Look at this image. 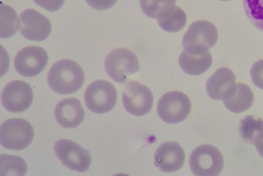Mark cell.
Here are the masks:
<instances>
[{"label":"cell","mask_w":263,"mask_h":176,"mask_svg":"<svg viewBox=\"0 0 263 176\" xmlns=\"http://www.w3.org/2000/svg\"><path fill=\"white\" fill-rule=\"evenodd\" d=\"M85 81V73L79 64L63 59L51 67L47 75L49 88L57 94L66 95L79 91Z\"/></svg>","instance_id":"6da1fadb"},{"label":"cell","mask_w":263,"mask_h":176,"mask_svg":"<svg viewBox=\"0 0 263 176\" xmlns=\"http://www.w3.org/2000/svg\"><path fill=\"white\" fill-rule=\"evenodd\" d=\"M34 130L25 119H10L0 126V145L11 150H23L31 145Z\"/></svg>","instance_id":"7a4b0ae2"},{"label":"cell","mask_w":263,"mask_h":176,"mask_svg":"<svg viewBox=\"0 0 263 176\" xmlns=\"http://www.w3.org/2000/svg\"><path fill=\"white\" fill-rule=\"evenodd\" d=\"M219 38L217 28L207 20L193 23L183 35V50L191 53H205L215 46Z\"/></svg>","instance_id":"3957f363"},{"label":"cell","mask_w":263,"mask_h":176,"mask_svg":"<svg viewBox=\"0 0 263 176\" xmlns=\"http://www.w3.org/2000/svg\"><path fill=\"white\" fill-rule=\"evenodd\" d=\"M105 68L110 79L115 83L123 84L130 74L139 72L140 63L133 51L128 48H117L106 56Z\"/></svg>","instance_id":"277c9868"},{"label":"cell","mask_w":263,"mask_h":176,"mask_svg":"<svg viewBox=\"0 0 263 176\" xmlns=\"http://www.w3.org/2000/svg\"><path fill=\"white\" fill-rule=\"evenodd\" d=\"M224 160L221 151L211 145H202L192 151L189 167L194 175L214 176L221 174Z\"/></svg>","instance_id":"5b68a950"},{"label":"cell","mask_w":263,"mask_h":176,"mask_svg":"<svg viewBox=\"0 0 263 176\" xmlns=\"http://www.w3.org/2000/svg\"><path fill=\"white\" fill-rule=\"evenodd\" d=\"M192 109L191 100L187 94L172 91L160 97L158 104V115L167 124H179L188 118Z\"/></svg>","instance_id":"8992f818"},{"label":"cell","mask_w":263,"mask_h":176,"mask_svg":"<svg viewBox=\"0 0 263 176\" xmlns=\"http://www.w3.org/2000/svg\"><path fill=\"white\" fill-rule=\"evenodd\" d=\"M118 93L109 81L98 80L90 84L85 92V104L90 112L108 113L117 104Z\"/></svg>","instance_id":"52a82bcc"},{"label":"cell","mask_w":263,"mask_h":176,"mask_svg":"<svg viewBox=\"0 0 263 176\" xmlns=\"http://www.w3.org/2000/svg\"><path fill=\"white\" fill-rule=\"evenodd\" d=\"M54 151L65 167L78 173L87 171L92 163V155L89 151L71 140H58L54 145Z\"/></svg>","instance_id":"ba28073f"},{"label":"cell","mask_w":263,"mask_h":176,"mask_svg":"<svg viewBox=\"0 0 263 176\" xmlns=\"http://www.w3.org/2000/svg\"><path fill=\"white\" fill-rule=\"evenodd\" d=\"M154 95L145 85L138 81H127L125 91L122 94L123 107L134 116L147 115L153 107Z\"/></svg>","instance_id":"9c48e42d"},{"label":"cell","mask_w":263,"mask_h":176,"mask_svg":"<svg viewBox=\"0 0 263 176\" xmlns=\"http://www.w3.org/2000/svg\"><path fill=\"white\" fill-rule=\"evenodd\" d=\"M33 101L32 87L25 81L13 80L4 87L2 104L10 113H23L31 107Z\"/></svg>","instance_id":"30bf717a"},{"label":"cell","mask_w":263,"mask_h":176,"mask_svg":"<svg viewBox=\"0 0 263 176\" xmlns=\"http://www.w3.org/2000/svg\"><path fill=\"white\" fill-rule=\"evenodd\" d=\"M47 63V52L43 47L28 46L20 50L15 55L14 68L20 75L33 77L44 71Z\"/></svg>","instance_id":"8fae6325"},{"label":"cell","mask_w":263,"mask_h":176,"mask_svg":"<svg viewBox=\"0 0 263 176\" xmlns=\"http://www.w3.org/2000/svg\"><path fill=\"white\" fill-rule=\"evenodd\" d=\"M20 33L31 42H44L52 31V25L46 15L40 12L28 9L20 14Z\"/></svg>","instance_id":"7c38bea8"},{"label":"cell","mask_w":263,"mask_h":176,"mask_svg":"<svg viewBox=\"0 0 263 176\" xmlns=\"http://www.w3.org/2000/svg\"><path fill=\"white\" fill-rule=\"evenodd\" d=\"M236 85V76L232 69L221 67L207 80L205 91L212 99L224 101L233 95Z\"/></svg>","instance_id":"4fadbf2b"},{"label":"cell","mask_w":263,"mask_h":176,"mask_svg":"<svg viewBox=\"0 0 263 176\" xmlns=\"http://www.w3.org/2000/svg\"><path fill=\"white\" fill-rule=\"evenodd\" d=\"M186 154L178 142H164L154 154V165L163 173H174L184 165Z\"/></svg>","instance_id":"5bb4252c"},{"label":"cell","mask_w":263,"mask_h":176,"mask_svg":"<svg viewBox=\"0 0 263 176\" xmlns=\"http://www.w3.org/2000/svg\"><path fill=\"white\" fill-rule=\"evenodd\" d=\"M58 124L65 128L79 127L85 119V112L81 102L74 97L65 99L57 105L54 110Z\"/></svg>","instance_id":"9a60e30c"},{"label":"cell","mask_w":263,"mask_h":176,"mask_svg":"<svg viewBox=\"0 0 263 176\" xmlns=\"http://www.w3.org/2000/svg\"><path fill=\"white\" fill-rule=\"evenodd\" d=\"M181 69L189 75H201L211 68L213 56L211 52L205 53H191L184 51L179 58Z\"/></svg>","instance_id":"2e32d148"},{"label":"cell","mask_w":263,"mask_h":176,"mask_svg":"<svg viewBox=\"0 0 263 176\" xmlns=\"http://www.w3.org/2000/svg\"><path fill=\"white\" fill-rule=\"evenodd\" d=\"M254 104V93L249 86L237 84L235 92L229 99L223 101L224 107L233 113H243Z\"/></svg>","instance_id":"e0dca14e"},{"label":"cell","mask_w":263,"mask_h":176,"mask_svg":"<svg viewBox=\"0 0 263 176\" xmlns=\"http://www.w3.org/2000/svg\"><path fill=\"white\" fill-rule=\"evenodd\" d=\"M159 26L163 31L170 32V33H175L182 30L187 24V14L181 7L175 6L174 9L168 11L158 19Z\"/></svg>","instance_id":"ac0fdd59"},{"label":"cell","mask_w":263,"mask_h":176,"mask_svg":"<svg viewBox=\"0 0 263 176\" xmlns=\"http://www.w3.org/2000/svg\"><path fill=\"white\" fill-rule=\"evenodd\" d=\"M240 134L246 142L256 145L263 135V120L258 116L248 115L240 122Z\"/></svg>","instance_id":"d6986e66"},{"label":"cell","mask_w":263,"mask_h":176,"mask_svg":"<svg viewBox=\"0 0 263 176\" xmlns=\"http://www.w3.org/2000/svg\"><path fill=\"white\" fill-rule=\"evenodd\" d=\"M2 19H0V38L6 39L14 35L20 30V19L12 7L2 4Z\"/></svg>","instance_id":"ffe728a7"},{"label":"cell","mask_w":263,"mask_h":176,"mask_svg":"<svg viewBox=\"0 0 263 176\" xmlns=\"http://www.w3.org/2000/svg\"><path fill=\"white\" fill-rule=\"evenodd\" d=\"M176 0H140V7L147 17L159 19L161 15L173 10Z\"/></svg>","instance_id":"44dd1931"},{"label":"cell","mask_w":263,"mask_h":176,"mask_svg":"<svg viewBox=\"0 0 263 176\" xmlns=\"http://www.w3.org/2000/svg\"><path fill=\"white\" fill-rule=\"evenodd\" d=\"M27 165L22 158L13 155H0V174L2 175H25Z\"/></svg>","instance_id":"7402d4cb"},{"label":"cell","mask_w":263,"mask_h":176,"mask_svg":"<svg viewBox=\"0 0 263 176\" xmlns=\"http://www.w3.org/2000/svg\"><path fill=\"white\" fill-rule=\"evenodd\" d=\"M243 7L250 23L263 32V0H243Z\"/></svg>","instance_id":"603a6c76"},{"label":"cell","mask_w":263,"mask_h":176,"mask_svg":"<svg viewBox=\"0 0 263 176\" xmlns=\"http://www.w3.org/2000/svg\"><path fill=\"white\" fill-rule=\"evenodd\" d=\"M250 75H252L254 85L257 88L263 89V60H258L253 65L250 69Z\"/></svg>","instance_id":"cb8c5ba5"},{"label":"cell","mask_w":263,"mask_h":176,"mask_svg":"<svg viewBox=\"0 0 263 176\" xmlns=\"http://www.w3.org/2000/svg\"><path fill=\"white\" fill-rule=\"evenodd\" d=\"M33 2L48 12H55L63 7L65 0H33Z\"/></svg>","instance_id":"d4e9b609"},{"label":"cell","mask_w":263,"mask_h":176,"mask_svg":"<svg viewBox=\"0 0 263 176\" xmlns=\"http://www.w3.org/2000/svg\"><path fill=\"white\" fill-rule=\"evenodd\" d=\"M86 3L94 10L105 11L113 7L118 3V0H86Z\"/></svg>","instance_id":"484cf974"},{"label":"cell","mask_w":263,"mask_h":176,"mask_svg":"<svg viewBox=\"0 0 263 176\" xmlns=\"http://www.w3.org/2000/svg\"><path fill=\"white\" fill-rule=\"evenodd\" d=\"M256 148H257L258 154H260L261 157L263 158V135L257 140V142H256Z\"/></svg>","instance_id":"4316f807"},{"label":"cell","mask_w":263,"mask_h":176,"mask_svg":"<svg viewBox=\"0 0 263 176\" xmlns=\"http://www.w3.org/2000/svg\"><path fill=\"white\" fill-rule=\"evenodd\" d=\"M223 2H227V0H223Z\"/></svg>","instance_id":"83f0119b"}]
</instances>
